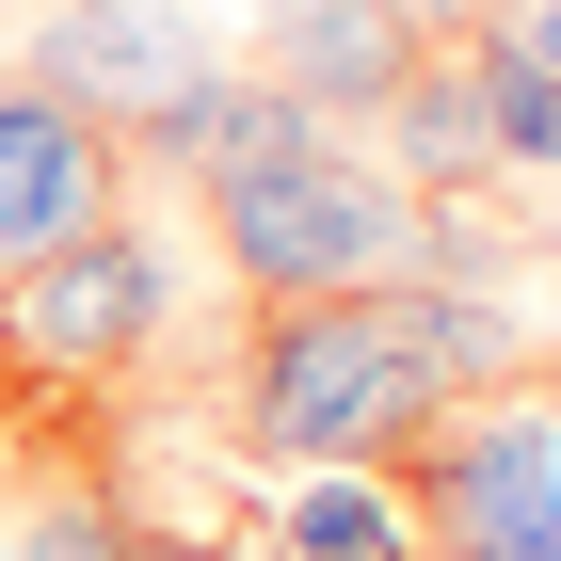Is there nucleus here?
<instances>
[{
	"label": "nucleus",
	"instance_id": "1",
	"mask_svg": "<svg viewBox=\"0 0 561 561\" xmlns=\"http://www.w3.org/2000/svg\"><path fill=\"white\" fill-rule=\"evenodd\" d=\"M449 417V386L401 337V289H321V305H257V337L225 369V433L257 466H401Z\"/></svg>",
	"mask_w": 561,
	"mask_h": 561
},
{
	"label": "nucleus",
	"instance_id": "4",
	"mask_svg": "<svg viewBox=\"0 0 561 561\" xmlns=\"http://www.w3.org/2000/svg\"><path fill=\"white\" fill-rule=\"evenodd\" d=\"M176 321V257L145 241L129 209L81 225L65 257H16L0 273V369L16 386H113V369H145Z\"/></svg>",
	"mask_w": 561,
	"mask_h": 561
},
{
	"label": "nucleus",
	"instance_id": "14",
	"mask_svg": "<svg viewBox=\"0 0 561 561\" xmlns=\"http://www.w3.org/2000/svg\"><path fill=\"white\" fill-rule=\"evenodd\" d=\"M481 16H497V33H514L529 65H546V81H561V0H481Z\"/></svg>",
	"mask_w": 561,
	"mask_h": 561
},
{
	"label": "nucleus",
	"instance_id": "2",
	"mask_svg": "<svg viewBox=\"0 0 561 561\" xmlns=\"http://www.w3.org/2000/svg\"><path fill=\"white\" fill-rule=\"evenodd\" d=\"M401 241H417V193L353 129H305L273 161L209 176V257L257 305H321V289H401Z\"/></svg>",
	"mask_w": 561,
	"mask_h": 561
},
{
	"label": "nucleus",
	"instance_id": "13",
	"mask_svg": "<svg viewBox=\"0 0 561 561\" xmlns=\"http://www.w3.org/2000/svg\"><path fill=\"white\" fill-rule=\"evenodd\" d=\"M129 561H241L225 529H176V514H129Z\"/></svg>",
	"mask_w": 561,
	"mask_h": 561
},
{
	"label": "nucleus",
	"instance_id": "12",
	"mask_svg": "<svg viewBox=\"0 0 561 561\" xmlns=\"http://www.w3.org/2000/svg\"><path fill=\"white\" fill-rule=\"evenodd\" d=\"M0 561H129V497L113 481H48L0 514Z\"/></svg>",
	"mask_w": 561,
	"mask_h": 561
},
{
	"label": "nucleus",
	"instance_id": "5",
	"mask_svg": "<svg viewBox=\"0 0 561 561\" xmlns=\"http://www.w3.org/2000/svg\"><path fill=\"white\" fill-rule=\"evenodd\" d=\"M209 65H225V33L193 16V0H48L33 33H16V81L65 96V113H81V129H113V145L161 129Z\"/></svg>",
	"mask_w": 561,
	"mask_h": 561
},
{
	"label": "nucleus",
	"instance_id": "10",
	"mask_svg": "<svg viewBox=\"0 0 561 561\" xmlns=\"http://www.w3.org/2000/svg\"><path fill=\"white\" fill-rule=\"evenodd\" d=\"M305 129H321V113H305L289 81H257V65H209V81L176 96L161 129H129V161H161V176H193V193H209V176L273 161V145H305Z\"/></svg>",
	"mask_w": 561,
	"mask_h": 561
},
{
	"label": "nucleus",
	"instance_id": "6",
	"mask_svg": "<svg viewBox=\"0 0 561 561\" xmlns=\"http://www.w3.org/2000/svg\"><path fill=\"white\" fill-rule=\"evenodd\" d=\"M257 81H289L321 129H369L401 81L433 65V0H257Z\"/></svg>",
	"mask_w": 561,
	"mask_h": 561
},
{
	"label": "nucleus",
	"instance_id": "3",
	"mask_svg": "<svg viewBox=\"0 0 561 561\" xmlns=\"http://www.w3.org/2000/svg\"><path fill=\"white\" fill-rule=\"evenodd\" d=\"M417 561H561V417L546 401H449L401 449Z\"/></svg>",
	"mask_w": 561,
	"mask_h": 561
},
{
	"label": "nucleus",
	"instance_id": "7",
	"mask_svg": "<svg viewBox=\"0 0 561 561\" xmlns=\"http://www.w3.org/2000/svg\"><path fill=\"white\" fill-rule=\"evenodd\" d=\"M113 209H129V145L81 129L65 96H33L16 65H0V273H16V257H65V241L113 225Z\"/></svg>",
	"mask_w": 561,
	"mask_h": 561
},
{
	"label": "nucleus",
	"instance_id": "8",
	"mask_svg": "<svg viewBox=\"0 0 561 561\" xmlns=\"http://www.w3.org/2000/svg\"><path fill=\"white\" fill-rule=\"evenodd\" d=\"M241 561H417L401 466H273V497H241L225 529Z\"/></svg>",
	"mask_w": 561,
	"mask_h": 561
},
{
	"label": "nucleus",
	"instance_id": "11",
	"mask_svg": "<svg viewBox=\"0 0 561 561\" xmlns=\"http://www.w3.org/2000/svg\"><path fill=\"white\" fill-rule=\"evenodd\" d=\"M466 81H481V145H497V176H514V193L561 176V81L497 33V16H466Z\"/></svg>",
	"mask_w": 561,
	"mask_h": 561
},
{
	"label": "nucleus",
	"instance_id": "9",
	"mask_svg": "<svg viewBox=\"0 0 561 561\" xmlns=\"http://www.w3.org/2000/svg\"><path fill=\"white\" fill-rule=\"evenodd\" d=\"M386 129V176L401 193H433V209H481V193H514L497 176V145H481V81H466V33H433V65L369 113Z\"/></svg>",
	"mask_w": 561,
	"mask_h": 561
}]
</instances>
